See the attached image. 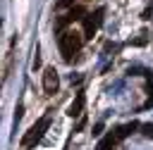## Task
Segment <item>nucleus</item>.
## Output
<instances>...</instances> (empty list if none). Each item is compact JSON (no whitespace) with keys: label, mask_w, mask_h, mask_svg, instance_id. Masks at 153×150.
I'll return each instance as SVG.
<instances>
[{"label":"nucleus","mask_w":153,"mask_h":150,"mask_svg":"<svg viewBox=\"0 0 153 150\" xmlns=\"http://www.w3.org/2000/svg\"><path fill=\"white\" fill-rule=\"evenodd\" d=\"M57 45H60L62 57H65L67 62H72V57H74V55L79 52V48H81V36H79V33H74V31H65V33L60 36Z\"/></svg>","instance_id":"nucleus-1"},{"label":"nucleus","mask_w":153,"mask_h":150,"mask_svg":"<svg viewBox=\"0 0 153 150\" xmlns=\"http://www.w3.org/2000/svg\"><path fill=\"white\" fill-rule=\"evenodd\" d=\"M48 126H50V117H41V119H38V121L26 131V136L22 138V145H24V148H29V145H33L36 140H41Z\"/></svg>","instance_id":"nucleus-2"},{"label":"nucleus","mask_w":153,"mask_h":150,"mask_svg":"<svg viewBox=\"0 0 153 150\" xmlns=\"http://www.w3.org/2000/svg\"><path fill=\"white\" fill-rule=\"evenodd\" d=\"M100 21H103V7H98L93 14H86L84 17V38H93V33L98 31Z\"/></svg>","instance_id":"nucleus-3"},{"label":"nucleus","mask_w":153,"mask_h":150,"mask_svg":"<svg viewBox=\"0 0 153 150\" xmlns=\"http://www.w3.org/2000/svg\"><path fill=\"white\" fill-rule=\"evenodd\" d=\"M57 88H60L57 71H55L53 67H48V69L43 71V90H45V95H53V93H57Z\"/></svg>","instance_id":"nucleus-4"},{"label":"nucleus","mask_w":153,"mask_h":150,"mask_svg":"<svg viewBox=\"0 0 153 150\" xmlns=\"http://www.w3.org/2000/svg\"><path fill=\"white\" fill-rule=\"evenodd\" d=\"M81 14H84V7L81 5H76V7H72L65 17H60V21H57V29H62V26H67V24H72V21H76V19H81Z\"/></svg>","instance_id":"nucleus-5"},{"label":"nucleus","mask_w":153,"mask_h":150,"mask_svg":"<svg viewBox=\"0 0 153 150\" xmlns=\"http://www.w3.org/2000/svg\"><path fill=\"white\" fill-rule=\"evenodd\" d=\"M136 129H139V121H129V124H122V126H117L115 136H117V140H122V138L131 136V133H134Z\"/></svg>","instance_id":"nucleus-6"},{"label":"nucleus","mask_w":153,"mask_h":150,"mask_svg":"<svg viewBox=\"0 0 153 150\" xmlns=\"http://www.w3.org/2000/svg\"><path fill=\"white\" fill-rule=\"evenodd\" d=\"M81 107H84V95L79 93V95H76V100H74V102L69 105V110H67V114H69V117L74 119V117H79V114H81Z\"/></svg>","instance_id":"nucleus-7"},{"label":"nucleus","mask_w":153,"mask_h":150,"mask_svg":"<svg viewBox=\"0 0 153 150\" xmlns=\"http://www.w3.org/2000/svg\"><path fill=\"white\" fill-rule=\"evenodd\" d=\"M115 143H117V136H112V133H110V136H105V138L98 143V148H96V150H112V145H115Z\"/></svg>","instance_id":"nucleus-8"},{"label":"nucleus","mask_w":153,"mask_h":150,"mask_svg":"<svg viewBox=\"0 0 153 150\" xmlns=\"http://www.w3.org/2000/svg\"><path fill=\"white\" fill-rule=\"evenodd\" d=\"M141 133L146 136V138H153V124L148 121V124H141Z\"/></svg>","instance_id":"nucleus-9"},{"label":"nucleus","mask_w":153,"mask_h":150,"mask_svg":"<svg viewBox=\"0 0 153 150\" xmlns=\"http://www.w3.org/2000/svg\"><path fill=\"white\" fill-rule=\"evenodd\" d=\"M22 112H24V107H22V105H19V107H17V112H14V124H17V121H19V119H22Z\"/></svg>","instance_id":"nucleus-10"},{"label":"nucleus","mask_w":153,"mask_h":150,"mask_svg":"<svg viewBox=\"0 0 153 150\" xmlns=\"http://www.w3.org/2000/svg\"><path fill=\"white\" fill-rule=\"evenodd\" d=\"M100 133H103V124H96L93 126V136H100Z\"/></svg>","instance_id":"nucleus-11"},{"label":"nucleus","mask_w":153,"mask_h":150,"mask_svg":"<svg viewBox=\"0 0 153 150\" xmlns=\"http://www.w3.org/2000/svg\"><path fill=\"white\" fill-rule=\"evenodd\" d=\"M72 2H74V0H60V2H57V7H69Z\"/></svg>","instance_id":"nucleus-12"},{"label":"nucleus","mask_w":153,"mask_h":150,"mask_svg":"<svg viewBox=\"0 0 153 150\" xmlns=\"http://www.w3.org/2000/svg\"><path fill=\"white\" fill-rule=\"evenodd\" d=\"M41 67V57H38V52H36V57H33V69H38Z\"/></svg>","instance_id":"nucleus-13"},{"label":"nucleus","mask_w":153,"mask_h":150,"mask_svg":"<svg viewBox=\"0 0 153 150\" xmlns=\"http://www.w3.org/2000/svg\"><path fill=\"white\" fill-rule=\"evenodd\" d=\"M74 83H81V76H79V74H72V86H74Z\"/></svg>","instance_id":"nucleus-14"}]
</instances>
